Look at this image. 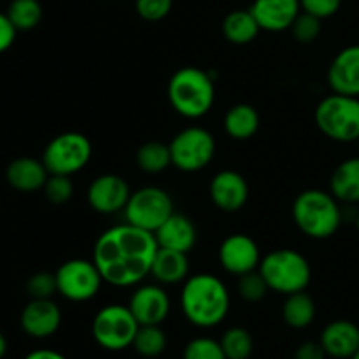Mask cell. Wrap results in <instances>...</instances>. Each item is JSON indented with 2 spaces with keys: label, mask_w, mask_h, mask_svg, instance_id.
<instances>
[{
  "label": "cell",
  "mask_w": 359,
  "mask_h": 359,
  "mask_svg": "<svg viewBox=\"0 0 359 359\" xmlns=\"http://www.w3.org/2000/svg\"><path fill=\"white\" fill-rule=\"evenodd\" d=\"M158 242L154 233L130 223L107 228L93 245V263L104 283L130 287L151 276Z\"/></svg>",
  "instance_id": "obj_1"
},
{
  "label": "cell",
  "mask_w": 359,
  "mask_h": 359,
  "mask_svg": "<svg viewBox=\"0 0 359 359\" xmlns=\"http://www.w3.org/2000/svg\"><path fill=\"white\" fill-rule=\"evenodd\" d=\"M181 309L184 318L196 328H214L226 319L230 291L212 273H195L182 283Z\"/></svg>",
  "instance_id": "obj_2"
},
{
  "label": "cell",
  "mask_w": 359,
  "mask_h": 359,
  "mask_svg": "<svg viewBox=\"0 0 359 359\" xmlns=\"http://www.w3.org/2000/svg\"><path fill=\"white\" fill-rule=\"evenodd\" d=\"M167 97L172 109L182 118H203L216 100V86L209 72L198 67H182L170 77Z\"/></svg>",
  "instance_id": "obj_3"
},
{
  "label": "cell",
  "mask_w": 359,
  "mask_h": 359,
  "mask_svg": "<svg viewBox=\"0 0 359 359\" xmlns=\"http://www.w3.org/2000/svg\"><path fill=\"white\" fill-rule=\"evenodd\" d=\"M291 214L298 230L316 241L333 237L342 223L339 200L332 195V191H323L318 188L302 191L294 198Z\"/></svg>",
  "instance_id": "obj_4"
},
{
  "label": "cell",
  "mask_w": 359,
  "mask_h": 359,
  "mask_svg": "<svg viewBox=\"0 0 359 359\" xmlns=\"http://www.w3.org/2000/svg\"><path fill=\"white\" fill-rule=\"evenodd\" d=\"M258 270L269 290L284 297L305 291L312 279L311 263L294 249H276L269 252L262 258Z\"/></svg>",
  "instance_id": "obj_5"
},
{
  "label": "cell",
  "mask_w": 359,
  "mask_h": 359,
  "mask_svg": "<svg viewBox=\"0 0 359 359\" xmlns=\"http://www.w3.org/2000/svg\"><path fill=\"white\" fill-rule=\"evenodd\" d=\"M316 126L335 142L359 139V97L333 93L323 98L314 112Z\"/></svg>",
  "instance_id": "obj_6"
},
{
  "label": "cell",
  "mask_w": 359,
  "mask_h": 359,
  "mask_svg": "<svg viewBox=\"0 0 359 359\" xmlns=\"http://www.w3.org/2000/svg\"><path fill=\"white\" fill-rule=\"evenodd\" d=\"M140 325L130 307L111 304L95 314L91 323V335L102 349L123 351L133 346Z\"/></svg>",
  "instance_id": "obj_7"
},
{
  "label": "cell",
  "mask_w": 359,
  "mask_h": 359,
  "mask_svg": "<svg viewBox=\"0 0 359 359\" xmlns=\"http://www.w3.org/2000/svg\"><path fill=\"white\" fill-rule=\"evenodd\" d=\"M93 146L84 133L65 132L51 139L42 154V163L49 174L74 175L91 160Z\"/></svg>",
  "instance_id": "obj_8"
},
{
  "label": "cell",
  "mask_w": 359,
  "mask_h": 359,
  "mask_svg": "<svg viewBox=\"0 0 359 359\" xmlns=\"http://www.w3.org/2000/svg\"><path fill=\"white\" fill-rule=\"evenodd\" d=\"M172 165L181 172H200L214 160L216 139L202 126H188L168 144Z\"/></svg>",
  "instance_id": "obj_9"
},
{
  "label": "cell",
  "mask_w": 359,
  "mask_h": 359,
  "mask_svg": "<svg viewBox=\"0 0 359 359\" xmlns=\"http://www.w3.org/2000/svg\"><path fill=\"white\" fill-rule=\"evenodd\" d=\"M123 212L126 223L154 233L174 214V202L165 189L158 186H144L132 191Z\"/></svg>",
  "instance_id": "obj_10"
},
{
  "label": "cell",
  "mask_w": 359,
  "mask_h": 359,
  "mask_svg": "<svg viewBox=\"0 0 359 359\" xmlns=\"http://www.w3.org/2000/svg\"><path fill=\"white\" fill-rule=\"evenodd\" d=\"M55 276L58 293L69 302L91 300L97 297L104 283L93 259H69L60 265Z\"/></svg>",
  "instance_id": "obj_11"
},
{
  "label": "cell",
  "mask_w": 359,
  "mask_h": 359,
  "mask_svg": "<svg viewBox=\"0 0 359 359\" xmlns=\"http://www.w3.org/2000/svg\"><path fill=\"white\" fill-rule=\"evenodd\" d=\"M217 258L228 273L241 277L259 269L262 252H259L258 244L249 235L233 233L221 242Z\"/></svg>",
  "instance_id": "obj_12"
},
{
  "label": "cell",
  "mask_w": 359,
  "mask_h": 359,
  "mask_svg": "<svg viewBox=\"0 0 359 359\" xmlns=\"http://www.w3.org/2000/svg\"><path fill=\"white\" fill-rule=\"evenodd\" d=\"M130 186L121 175L102 174L88 188V203L98 214H116L128 203Z\"/></svg>",
  "instance_id": "obj_13"
},
{
  "label": "cell",
  "mask_w": 359,
  "mask_h": 359,
  "mask_svg": "<svg viewBox=\"0 0 359 359\" xmlns=\"http://www.w3.org/2000/svg\"><path fill=\"white\" fill-rule=\"evenodd\" d=\"M140 326L161 325L170 314V297L158 284H144L133 291L128 304Z\"/></svg>",
  "instance_id": "obj_14"
},
{
  "label": "cell",
  "mask_w": 359,
  "mask_h": 359,
  "mask_svg": "<svg viewBox=\"0 0 359 359\" xmlns=\"http://www.w3.org/2000/svg\"><path fill=\"white\" fill-rule=\"evenodd\" d=\"M20 323L32 339H48L60 330L62 311L51 298H32L21 312Z\"/></svg>",
  "instance_id": "obj_15"
},
{
  "label": "cell",
  "mask_w": 359,
  "mask_h": 359,
  "mask_svg": "<svg viewBox=\"0 0 359 359\" xmlns=\"http://www.w3.org/2000/svg\"><path fill=\"white\" fill-rule=\"evenodd\" d=\"M209 195L219 210L237 212L248 203L249 184L237 170H221L210 181Z\"/></svg>",
  "instance_id": "obj_16"
},
{
  "label": "cell",
  "mask_w": 359,
  "mask_h": 359,
  "mask_svg": "<svg viewBox=\"0 0 359 359\" xmlns=\"http://www.w3.org/2000/svg\"><path fill=\"white\" fill-rule=\"evenodd\" d=\"M328 84L333 93L359 97V46H347L333 58Z\"/></svg>",
  "instance_id": "obj_17"
},
{
  "label": "cell",
  "mask_w": 359,
  "mask_h": 359,
  "mask_svg": "<svg viewBox=\"0 0 359 359\" xmlns=\"http://www.w3.org/2000/svg\"><path fill=\"white\" fill-rule=\"evenodd\" d=\"M251 13L262 30L284 32L294 23L302 13V6L300 0H255Z\"/></svg>",
  "instance_id": "obj_18"
},
{
  "label": "cell",
  "mask_w": 359,
  "mask_h": 359,
  "mask_svg": "<svg viewBox=\"0 0 359 359\" xmlns=\"http://www.w3.org/2000/svg\"><path fill=\"white\" fill-rule=\"evenodd\" d=\"M319 342L330 358L351 359L359 351V326L347 319H337L325 326Z\"/></svg>",
  "instance_id": "obj_19"
},
{
  "label": "cell",
  "mask_w": 359,
  "mask_h": 359,
  "mask_svg": "<svg viewBox=\"0 0 359 359\" xmlns=\"http://www.w3.org/2000/svg\"><path fill=\"white\" fill-rule=\"evenodd\" d=\"M158 248L181 251L188 255L196 244V226L188 216L174 212L156 231Z\"/></svg>",
  "instance_id": "obj_20"
},
{
  "label": "cell",
  "mask_w": 359,
  "mask_h": 359,
  "mask_svg": "<svg viewBox=\"0 0 359 359\" xmlns=\"http://www.w3.org/2000/svg\"><path fill=\"white\" fill-rule=\"evenodd\" d=\"M49 172L42 160L35 158H18L11 161L6 170V179L14 189L23 193H34L44 188Z\"/></svg>",
  "instance_id": "obj_21"
},
{
  "label": "cell",
  "mask_w": 359,
  "mask_h": 359,
  "mask_svg": "<svg viewBox=\"0 0 359 359\" xmlns=\"http://www.w3.org/2000/svg\"><path fill=\"white\" fill-rule=\"evenodd\" d=\"M151 276L160 284H167V286L184 283L189 277L188 255L181 251L158 248L153 266H151Z\"/></svg>",
  "instance_id": "obj_22"
},
{
  "label": "cell",
  "mask_w": 359,
  "mask_h": 359,
  "mask_svg": "<svg viewBox=\"0 0 359 359\" xmlns=\"http://www.w3.org/2000/svg\"><path fill=\"white\" fill-rule=\"evenodd\" d=\"M330 191L340 202H359V156L342 161L333 170L330 179Z\"/></svg>",
  "instance_id": "obj_23"
},
{
  "label": "cell",
  "mask_w": 359,
  "mask_h": 359,
  "mask_svg": "<svg viewBox=\"0 0 359 359\" xmlns=\"http://www.w3.org/2000/svg\"><path fill=\"white\" fill-rule=\"evenodd\" d=\"M259 130V114L251 104H235L224 116V132L233 140H249Z\"/></svg>",
  "instance_id": "obj_24"
},
{
  "label": "cell",
  "mask_w": 359,
  "mask_h": 359,
  "mask_svg": "<svg viewBox=\"0 0 359 359\" xmlns=\"http://www.w3.org/2000/svg\"><path fill=\"white\" fill-rule=\"evenodd\" d=\"M262 32L251 9H237L223 20V35L235 46H245L255 41Z\"/></svg>",
  "instance_id": "obj_25"
},
{
  "label": "cell",
  "mask_w": 359,
  "mask_h": 359,
  "mask_svg": "<svg viewBox=\"0 0 359 359\" xmlns=\"http://www.w3.org/2000/svg\"><path fill=\"white\" fill-rule=\"evenodd\" d=\"M283 319L293 330L309 328L316 319V304L311 294L305 291L287 294L283 305Z\"/></svg>",
  "instance_id": "obj_26"
},
{
  "label": "cell",
  "mask_w": 359,
  "mask_h": 359,
  "mask_svg": "<svg viewBox=\"0 0 359 359\" xmlns=\"http://www.w3.org/2000/svg\"><path fill=\"white\" fill-rule=\"evenodd\" d=\"M135 161L140 170L147 172V174H160V172L167 170L172 165L170 147H168V144L160 142V140L144 142L137 149Z\"/></svg>",
  "instance_id": "obj_27"
},
{
  "label": "cell",
  "mask_w": 359,
  "mask_h": 359,
  "mask_svg": "<svg viewBox=\"0 0 359 359\" xmlns=\"http://www.w3.org/2000/svg\"><path fill=\"white\" fill-rule=\"evenodd\" d=\"M133 349L146 359H156L167 349V335L160 325L140 326L133 340Z\"/></svg>",
  "instance_id": "obj_28"
},
{
  "label": "cell",
  "mask_w": 359,
  "mask_h": 359,
  "mask_svg": "<svg viewBox=\"0 0 359 359\" xmlns=\"http://www.w3.org/2000/svg\"><path fill=\"white\" fill-rule=\"evenodd\" d=\"M219 342L226 359H251L252 351H255L252 335L245 328H241V326L228 328L223 333Z\"/></svg>",
  "instance_id": "obj_29"
},
{
  "label": "cell",
  "mask_w": 359,
  "mask_h": 359,
  "mask_svg": "<svg viewBox=\"0 0 359 359\" xmlns=\"http://www.w3.org/2000/svg\"><path fill=\"white\" fill-rule=\"evenodd\" d=\"M6 14L18 32H27L41 23L42 6L39 0H13Z\"/></svg>",
  "instance_id": "obj_30"
},
{
  "label": "cell",
  "mask_w": 359,
  "mask_h": 359,
  "mask_svg": "<svg viewBox=\"0 0 359 359\" xmlns=\"http://www.w3.org/2000/svg\"><path fill=\"white\" fill-rule=\"evenodd\" d=\"M182 359H226V356L219 340L210 337H196L186 344Z\"/></svg>",
  "instance_id": "obj_31"
},
{
  "label": "cell",
  "mask_w": 359,
  "mask_h": 359,
  "mask_svg": "<svg viewBox=\"0 0 359 359\" xmlns=\"http://www.w3.org/2000/svg\"><path fill=\"white\" fill-rule=\"evenodd\" d=\"M238 294L244 298L249 304H256V302H262L263 298L269 293V286H266L265 279L259 273V270H252V272L244 273V276L238 277Z\"/></svg>",
  "instance_id": "obj_32"
},
{
  "label": "cell",
  "mask_w": 359,
  "mask_h": 359,
  "mask_svg": "<svg viewBox=\"0 0 359 359\" xmlns=\"http://www.w3.org/2000/svg\"><path fill=\"white\" fill-rule=\"evenodd\" d=\"M44 195L53 205H63L69 202L74 195V184L70 181V175L49 174L48 181L44 184Z\"/></svg>",
  "instance_id": "obj_33"
},
{
  "label": "cell",
  "mask_w": 359,
  "mask_h": 359,
  "mask_svg": "<svg viewBox=\"0 0 359 359\" xmlns=\"http://www.w3.org/2000/svg\"><path fill=\"white\" fill-rule=\"evenodd\" d=\"M291 32L297 42L300 44H311L321 34V18L314 16L311 13H300L294 23L291 25Z\"/></svg>",
  "instance_id": "obj_34"
},
{
  "label": "cell",
  "mask_w": 359,
  "mask_h": 359,
  "mask_svg": "<svg viewBox=\"0 0 359 359\" xmlns=\"http://www.w3.org/2000/svg\"><path fill=\"white\" fill-rule=\"evenodd\" d=\"M27 291L32 298H51L58 293L56 286V276L49 272H37L28 279Z\"/></svg>",
  "instance_id": "obj_35"
},
{
  "label": "cell",
  "mask_w": 359,
  "mask_h": 359,
  "mask_svg": "<svg viewBox=\"0 0 359 359\" xmlns=\"http://www.w3.org/2000/svg\"><path fill=\"white\" fill-rule=\"evenodd\" d=\"M174 0H135V9L142 20L161 21L172 11Z\"/></svg>",
  "instance_id": "obj_36"
},
{
  "label": "cell",
  "mask_w": 359,
  "mask_h": 359,
  "mask_svg": "<svg viewBox=\"0 0 359 359\" xmlns=\"http://www.w3.org/2000/svg\"><path fill=\"white\" fill-rule=\"evenodd\" d=\"M300 6L305 13H311L325 20V18L333 16L340 9L342 0H300Z\"/></svg>",
  "instance_id": "obj_37"
},
{
  "label": "cell",
  "mask_w": 359,
  "mask_h": 359,
  "mask_svg": "<svg viewBox=\"0 0 359 359\" xmlns=\"http://www.w3.org/2000/svg\"><path fill=\"white\" fill-rule=\"evenodd\" d=\"M16 27L11 23L9 16L4 13H0V53L7 51V49L13 46L14 39H16Z\"/></svg>",
  "instance_id": "obj_38"
},
{
  "label": "cell",
  "mask_w": 359,
  "mask_h": 359,
  "mask_svg": "<svg viewBox=\"0 0 359 359\" xmlns=\"http://www.w3.org/2000/svg\"><path fill=\"white\" fill-rule=\"evenodd\" d=\"M328 354L323 349L321 342H304L294 353V359H326Z\"/></svg>",
  "instance_id": "obj_39"
},
{
  "label": "cell",
  "mask_w": 359,
  "mask_h": 359,
  "mask_svg": "<svg viewBox=\"0 0 359 359\" xmlns=\"http://www.w3.org/2000/svg\"><path fill=\"white\" fill-rule=\"evenodd\" d=\"M25 359H67L62 353L53 349H37L32 351L30 354H27Z\"/></svg>",
  "instance_id": "obj_40"
},
{
  "label": "cell",
  "mask_w": 359,
  "mask_h": 359,
  "mask_svg": "<svg viewBox=\"0 0 359 359\" xmlns=\"http://www.w3.org/2000/svg\"><path fill=\"white\" fill-rule=\"evenodd\" d=\"M6 353H7V340H6V337L0 333V359L6 356Z\"/></svg>",
  "instance_id": "obj_41"
},
{
  "label": "cell",
  "mask_w": 359,
  "mask_h": 359,
  "mask_svg": "<svg viewBox=\"0 0 359 359\" xmlns=\"http://www.w3.org/2000/svg\"><path fill=\"white\" fill-rule=\"evenodd\" d=\"M351 359H359V351H358V353H356V354H354V356H353V358H351Z\"/></svg>",
  "instance_id": "obj_42"
},
{
  "label": "cell",
  "mask_w": 359,
  "mask_h": 359,
  "mask_svg": "<svg viewBox=\"0 0 359 359\" xmlns=\"http://www.w3.org/2000/svg\"><path fill=\"white\" fill-rule=\"evenodd\" d=\"M356 224H358V230H359V212H358V219H356Z\"/></svg>",
  "instance_id": "obj_43"
},
{
  "label": "cell",
  "mask_w": 359,
  "mask_h": 359,
  "mask_svg": "<svg viewBox=\"0 0 359 359\" xmlns=\"http://www.w3.org/2000/svg\"><path fill=\"white\" fill-rule=\"evenodd\" d=\"M358 142H359V139H358Z\"/></svg>",
  "instance_id": "obj_44"
}]
</instances>
